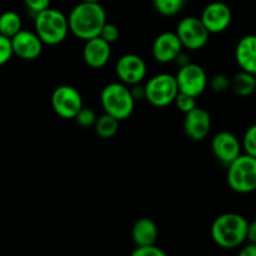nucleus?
I'll list each match as a JSON object with an SVG mask.
<instances>
[{
	"mask_svg": "<svg viewBox=\"0 0 256 256\" xmlns=\"http://www.w3.org/2000/svg\"><path fill=\"white\" fill-rule=\"evenodd\" d=\"M230 89L239 96H249L256 90V75L242 70L230 80Z\"/></svg>",
	"mask_w": 256,
	"mask_h": 256,
	"instance_id": "19",
	"label": "nucleus"
},
{
	"mask_svg": "<svg viewBox=\"0 0 256 256\" xmlns=\"http://www.w3.org/2000/svg\"><path fill=\"white\" fill-rule=\"evenodd\" d=\"M242 148L245 150V154H249L256 158V124L248 128L242 138Z\"/></svg>",
	"mask_w": 256,
	"mask_h": 256,
	"instance_id": "23",
	"label": "nucleus"
},
{
	"mask_svg": "<svg viewBox=\"0 0 256 256\" xmlns=\"http://www.w3.org/2000/svg\"><path fill=\"white\" fill-rule=\"evenodd\" d=\"M102 109L118 120H125L132 114L135 98L132 89L124 82H110L105 85L100 95Z\"/></svg>",
	"mask_w": 256,
	"mask_h": 256,
	"instance_id": "3",
	"label": "nucleus"
},
{
	"mask_svg": "<svg viewBox=\"0 0 256 256\" xmlns=\"http://www.w3.org/2000/svg\"><path fill=\"white\" fill-rule=\"evenodd\" d=\"M179 94L176 78L168 72H162L145 84V99L156 108H164L175 102Z\"/></svg>",
	"mask_w": 256,
	"mask_h": 256,
	"instance_id": "6",
	"label": "nucleus"
},
{
	"mask_svg": "<svg viewBox=\"0 0 256 256\" xmlns=\"http://www.w3.org/2000/svg\"><path fill=\"white\" fill-rule=\"evenodd\" d=\"M200 19L209 32H222L226 30L232 22V9L222 2H210L204 8Z\"/></svg>",
	"mask_w": 256,
	"mask_h": 256,
	"instance_id": "11",
	"label": "nucleus"
},
{
	"mask_svg": "<svg viewBox=\"0 0 256 256\" xmlns=\"http://www.w3.org/2000/svg\"><path fill=\"white\" fill-rule=\"evenodd\" d=\"M248 240H249V242H255L256 244V220L252 222H249V228H248Z\"/></svg>",
	"mask_w": 256,
	"mask_h": 256,
	"instance_id": "32",
	"label": "nucleus"
},
{
	"mask_svg": "<svg viewBox=\"0 0 256 256\" xmlns=\"http://www.w3.org/2000/svg\"><path fill=\"white\" fill-rule=\"evenodd\" d=\"M235 59L240 69L256 75V35H245L239 40Z\"/></svg>",
	"mask_w": 256,
	"mask_h": 256,
	"instance_id": "17",
	"label": "nucleus"
},
{
	"mask_svg": "<svg viewBox=\"0 0 256 256\" xmlns=\"http://www.w3.org/2000/svg\"><path fill=\"white\" fill-rule=\"evenodd\" d=\"M242 144L239 139L229 132H218L212 142V149L215 158L226 166L242 155Z\"/></svg>",
	"mask_w": 256,
	"mask_h": 256,
	"instance_id": "12",
	"label": "nucleus"
},
{
	"mask_svg": "<svg viewBox=\"0 0 256 256\" xmlns=\"http://www.w3.org/2000/svg\"><path fill=\"white\" fill-rule=\"evenodd\" d=\"M119 35H120V32L119 29H118L116 25L106 22V24L102 26V32H100L99 36H102V39L106 40L108 42L112 44V42H115L118 39H119Z\"/></svg>",
	"mask_w": 256,
	"mask_h": 256,
	"instance_id": "28",
	"label": "nucleus"
},
{
	"mask_svg": "<svg viewBox=\"0 0 256 256\" xmlns=\"http://www.w3.org/2000/svg\"><path fill=\"white\" fill-rule=\"evenodd\" d=\"M12 55H14V50H12V38L0 34V66L6 64L12 59Z\"/></svg>",
	"mask_w": 256,
	"mask_h": 256,
	"instance_id": "26",
	"label": "nucleus"
},
{
	"mask_svg": "<svg viewBox=\"0 0 256 256\" xmlns=\"http://www.w3.org/2000/svg\"><path fill=\"white\" fill-rule=\"evenodd\" d=\"M185 0H152L154 8L158 12L165 16H172L182 10Z\"/></svg>",
	"mask_w": 256,
	"mask_h": 256,
	"instance_id": "22",
	"label": "nucleus"
},
{
	"mask_svg": "<svg viewBox=\"0 0 256 256\" xmlns=\"http://www.w3.org/2000/svg\"><path fill=\"white\" fill-rule=\"evenodd\" d=\"M22 18L15 12H4L0 15V34L12 38L22 30Z\"/></svg>",
	"mask_w": 256,
	"mask_h": 256,
	"instance_id": "21",
	"label": "nucleus"
},
{
	"mask_svg": "<svg viewBox=\"0 0 256 256\" xmlns=\"http://www.w3.org/2000/svg\"><path fill=\"white\" fill-rule=\"evenodd\" d=\"M112 56V46L110 42L102 39V36L92 38L85 42L82 49V58L88 66L92 69H100L105 66Z\"/></svg>",
	"mask_w": 256,
	"mask_h": 256,
	"instance_id": "16",
	"label": "nucleus"
},
{
	"mask_svg": "<svg viewBox=\"0 0 256 256\" xmlns=\"http://www.w3.org/2000/svg\"><path fill=\"white\" fill-rule=\"evenodd\" d=\"M132 256H165V252L159 246L152 244L136 246V249L132 252Z\"/></svg>",
	"mask_w": 256,
	"mask_h": 256,
	"instance_id": "29",
	"label": "nucleus"
},
{
	"mask_svg": "<svg viewBox=\"0 0 256 256\" xmlns=\"http://www.w3.org/2000/svg\"><path fill=\"white\" fill-rule=\"evenodd\" d=\"M52 106L62 119H75L84 105L82 95L74 86L62 85L52 92Z\"/></svg>",
	"mask_w": 256,
	"mask_h": 256,
	"instance_id": "8",
	"label": "nucleus"
},
{
	"mask_svg": "<svg viewBox=\"0 0 256 256\" xmlns=\"http://www.w3.org/2000/svg\"><path fill=\"white\" fill-rule=\"evenodd\" d=\"M69 29L82 40H89L99 36L102 26L106 24V12L100 2H82L70 12Z\"/></svg>",
	"mask_w": 256,
	"mask_h": 256,
	"instance_id": "1",
	"label": "nucleus"
},
{
	"mask_svg": "<svg viewBox=\"0 0 256 256\" xmlns=\"http://www.w3.org/2000/svg\"><path fill=\"white\" fill-rule=\"evenodd\" d=\"M35 32L46 45H58L64 42L69 32V20L62 12L52 8L35 15Z\"/></svg>",
	"mask_w": 256,
	"mask_h": 256,
	"instance_id": "4",
	"label": "nucleus"
},
{
	"mask_svg": "<svg viewBox=\"0 0 256 256\" xmlns=\"http://www.w3.org/2000/svg\"><path fill=\"white\" fill-rule=\"evenodd\" d=\"M228 184L240 194L256 190V158L249 154L240 155L228 166Z\"/></svg>",
	"mask_w": 256,
	"mask_h": 256,
	"instance_id": "5",
	"label": "nucleus"
},
{
	"mask_svg": "<svg viewBox=\"0 0 256 256\" xmlns=\"http://www.w3.org/2000/svg\"><path fill=\"white\" fill-rule=\"evenodd\" d=\"M210 88L215 92H224L230 88V79H228L226 75L216 74L210 80Z\"/></svg>",
	"mask_w": 256,
	"mask_h": 256,
	"instance_id": "27",
	"label": "nucleus"
},
{
	"mask_svg": "<svg viewBox=\"0 0 256 256\" xmlns=\"http://www.w3.org/2000/svg\"><path fill=\"white\" fill-rule=\"evenodd\" d=\"M239 254L240 256H256V244L255 242H249L248 245L242 246Z\"/></svg>",
	"mask_w": 256,
	"mask_h": 256,
	"instance_id": "31",
	"label": "nucleus"
},
{
	"mask_svg": "<svg viewBox=\"0 0 256 256\" xmlns=\"http://www.w3.org/2000/svg\"><path fill=\"white\" fill-rule=\"evenodd\" d=\"M175 32L179 36L182 46L189 50H199L204 48L210 34L202 19L195 16H188L180 20Z\"/></svg>",
	"mask_w": 256,
	"mask_h": 256,
	"instance_id": "7",
	"label": "nucleus"
},
{
	"mask_svg": "<svg viewBox=\"0 0 256 256\" xmlns=\"http://www.w3.org/2000/svg\"><path fill=\"white\" fill-rule=\"evenodd\" d=\"M118 78L126 85H136L146 75V64L136 54H125L120 56L115 66Z\"/></svg>",
	"mask_w": 256,
	"mask_h": 256,
	"instance_id": "10",
	"label": "nucleus"
},
{
	"mask_svg": "<svg viewBox=\"0 0 256 256\" xmlns=\"http://www.w3.org/2000/svg\"><path fill=\"white\" fill-rule=\"evenodd\" d=\"M82 2H100V0H82Z\"/></svg>",
	"mask_w": 256,
	"mask_h": 256,
	"instance_id": "33",
	"label": "nucleus"
},
{
	"mask_svg": "<svg viewBox=\"0 0 256 256\" xmlns=\"http://www.w3.org/2000/svg\"><path fill=\"white\" fill-rule=\"evenodd\" d=\"M182 48L184 46H182L176 32H162L152 42V56L156 62H162V64L175 62L180 52H182Z\"/></svg>",
	"mask_w": 256,
	"mask_h": 256,
	"instance_id": "14",
	"label": "nucleus"
},
{
	"mask_svg": "<svg viewBox=\"0 0 256 256\" xmlns=\"http://www.w3.org/2000/svg\"><path fill=\"white\" fill-rule=\"evenodd\" d=\"M185 2H186V0H185Z\"/></svg>",
	"mask_w": 256,
	"mask_h": 256,
	"instance_id": "35",
	"label": "nucleus"
},
{
	"mask_svg": "<svg viewBox=\"0 0 256 256\" xmlns=\"http://www.w3.org/2000/svg\"><path fill=\"white\" fill-rule=\"evenodd\" d=\"M75 120H76V122L82 128H90L94 126L98 120V116L94 110L90 109V108L82 106L80 112H78L76 116H75Z\"/></svg>",
	"mask_w": 256,
	"mask_h": 256,
	"instance_id": "24",
	"label": "nucleus"
},
{
	"mask_svg": "<svg viewBox=\"0 0 256 256\" xmlns=\"http://www.w3.org/2000/svg\"><path fill=\"white\" fill-rule=\"evenodd\" d=\"M132 240L136 246H144V245H152L156 242L158 226L149 218H142L138 220L132 226Z\"/></svg>",
	"mask_w": 256,
	"mask_h": 256,
	"instance_id": "18",
	"label": "nucleus"
},
{
	"mask_svg": "<svg viewBox=\"0 0 256 256\" xmlns=\"http://www.w3.org/2000/svg\"><path fill=\"white\" fill-rule=\"evenodd\" d=\"M179 92L192 96H200L208 86V76L205 70L199 64L189 62L180 66L175 75Z\"/></svg>",
	"mask_w": 256,
	"mask_h": 256,
	"instance_id": "9",
	"label": "nucleus"
},
{
	"mask_svg": "<svg viewBox=\"0 0 256 256\" xmlns=\"http://www.w3.org/2000/svg\"><path fill=\"white\" fill-rule=\"evenodd\" d=\"M249 222L236 212L219 215L212 225V236L218 246L222 249H235L248 240Z\"/></svg>",
	"mask_w": 256,
	"mask_h": 256,
	"instance_id": "2",
	"label": "nucleus"
},
{
	"mask_svg": "<svg viewBox=\"0 0 256 256\" xmlns=\"http://www.w3.org/2000/svg\"><path fill=\"white\" fill-rule=\"evenodd\" d=\"M255 92H256V90H255Z\"/></svg>",
	"mask_w": 256,
	"mask_h": 256,
	"instance_id": "34",
	"label": "nucleus"
},
{
	"mask_svg": "<svg viewBox=\"0 0 256 256\" xmlns=\"http://www.w3.org/2000/svg\"><path fill=\"white\" fill-rule=\"evenodd\" d=\"M212 128V118L205 109L195 108L185 114L184 132L192 140L199 142L208 136Z\"/></svg>",
	"mask_w": 256,
	"mask_h": 256,
	"instance_id": "15",
	"label": "nucleus"
},
{
	"mask_svg": "<svg viewBox=\"0 0 256 256\" xmlns=\"http://www.w3.org/2000/svg\"><path fill=\"white\" fill-rule=\"evenodd\" d=\"M175 105H176L178 109L182 112H189L192 109L196 108V98L192 96V95L184 94V92H180L175 98Z\"/></svg>",
	"mask_w": 256,
	"mask_h": 256,
	"instance_id": "25",
	"label": "nucleus"
},
{
	"mask_svg": "<svg viewBox=\"0 0 256 256\" xmlns=\"http://www.w3.org/2000/svg\"><path fill=\"white\" fill-rule=\"evenodd\" d=\"M14 55L22 60H34L42 55L44 42L39 35L30 30H20L12 38Z\"/></svg>",
	"mask_w": 256,
	"mask_h": 256,
	"instance_id": "13",
	"label": "nucleus"
},
{
	"mask_svg": "<svg viewBox=\"0 0 256 256\" xmlns=\"http://www.w3.org/2000/svg\"><path fill=\"white\" fill-rule=\"evenodd\" d=\"M50 2L52 0H24V4L30 12L36 15L38 12L50 8Z\"/></svg>",
	"mask_w": 256,
	"mask_h": 256,
	"instance_id": "30",
	"label": "nucleus"
},
{
	"mask_svg": "<svg viewBox=\"0 0 256 256\" xmlns=\"http://www.w3.org/2000/svg\"><path fill=\"white\" fill-rule=\"evenodd\" d=\"M119 122L120 120H118L115 116L104 112L102 116L98 118L96 122H95V132L102 139H110V138L115 136V134L119 130Z\"/></svg>",
	"mask_w": 256,
	"mask_h": 256,
	"instance_id": "20",
	"label": "nucleus"
}]
</instances>
